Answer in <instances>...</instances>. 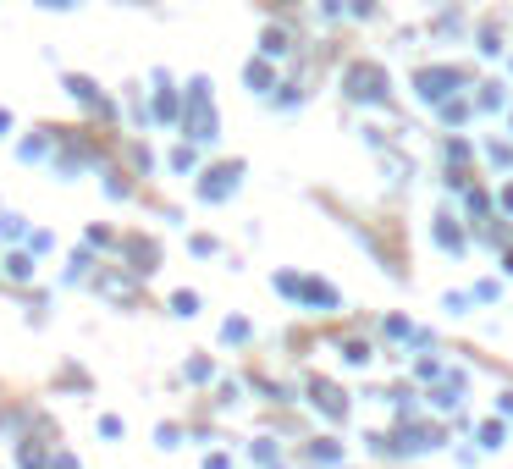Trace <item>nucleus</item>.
Wrapping results in <instances>:
<instances>
[{"mask_svg": "<svg viewBox=\"0 0 513 469\" xmlns=\"http://www.w3.org/2000/svg\"><path fill=\"white\" fill-rule=\"evenodd\" d=\"M348 94L353 100H387V72L381 66H348Z\"/></svg>", "mask_w": 513, "mask_h": 469, "instance_id": "f257e3e1", "label": "nucleus"}, {"mask_svg": "<svg viewBox=\"0 0 513 469\" xmlns=\"http://www.w3.org/2000/svg\"><path fill=\"white\" fill-rule=\"evenodd\" d=\"M447 88H458V72H452V66H425V72H420V94H425V100H447Z\"/></svg>", "mask_w": 513, "mask_h": 469, "instance_id": "f03ea898", "label": "nucleus"}]
</instances>
